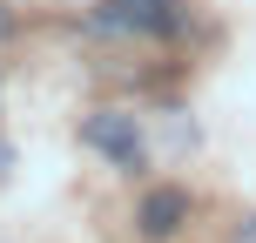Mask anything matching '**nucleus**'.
Returning <instances> with one entry per match:
<instances>
[{
  "mask_svg": "<svg viewBox=\"0 0 256 243\" xmlns=\"http://www.w3.org/2000/svg\"><path fill=\"white\" fill-rule=\"evenodd\" d=\"M81 142L88 149H102L115 169H142V155H148V142H142V122L122 115V108H102V115L81 122Z\"/></svg>",
  "mask_w": 256,
  "mask_h": 243,
  "instance_id": "2",
  "label": "nucleus"
},
{
  "mask_svg": "<svg viewBox=\"0 0 256 243\" xmlns=\"http://www.w3.org/2000/svg\"><path fill=\"white\" fill-rule=\"evenodd\" d=\"M236 243H256V216H250V223H243V230H236Z\"/></svg>",
  "mask_w": 256,
  "mask_h": 243,
  "instance_id": "4",
  "label": "nucleus"
},
{
  "mask_svg": "<svg viewBox=\"0 0 256 243\" xmlns=\"http://www.w3.org/2000/svg\"><path fill=\"white\" fill-rule=\"evenodd\" d=\"M182 27V14L168 0H102L88 7V34H108V41H168Z\"/></svg>",
  "mask_w": 256,
  "mask_h": 243,
  "instance_id": "1",
  "label": "nucleus"
},
{
  "mask_svg": "<svg viewBox=\"0 0 256 243\" xmlns=\"http://www.w3.org/2000/svg\"><path fill=\"white\" fill-rule=\"evenodd\" d=\"M189 223V196L182 189H148L142 196V236H176Z\"/></svg>",
  "mask_w": 256,
  "mask_h": 243,
  "instance_id": "3",
  "label": "nucleus"
}]
</instances>
